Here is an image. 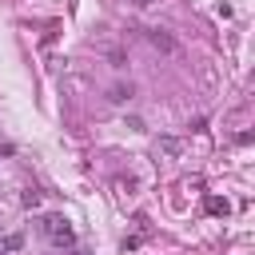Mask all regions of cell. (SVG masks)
Segmentation results:
<instances>
[{"instance_id": "obj_1", "label": "cell", "mask_w": 255, "mask_h": 255, "mask_svg": "<svg viewBox=\"0 0 255 255\" xmlns=\"http://www.w3.org/2000/svg\"><path fill=\"white\" fill-rule=\"evenodd\" d=\"M40 231H44V239H48L52 247H60V251H64V247H76V231H72V223H68L64 215H56V211L40 219Z\"/></svg>"}, {"instance_id": "obj_2", "label": "cell", "mask_w": 255, "mask_h": 255, "mask_svg": "<svg viewBox=\"0 0 255 255\" xmlns=\"http://www.w3.org/2000/svg\"><path fill=\"white\" fill-rule=\"evenodd\" d=\"M147 40H151L155 48H163V52H175V44H171L167 36H159V32H147Z\"/></svg>"}, {"instance_id": "obj_3", "label": "cell", "mask_w": 255, "mask_h": 255, "mask_svg": "<svg viewBox=\"0 0 255 255\" xmlns=\"http://www.w3.org/2000/svg\"><path fill=\"white\" fill-rule=\"evenodd\" d=\"M20 203H24L28 211H32V207H40V191H36V187H28V191L20 195Z\"/></svg>"}, {"instance_id": "obj_4", "label": "cell", "mask_w": 255, "mask_h": 255, "mask_svg": "<svg viewBox=\"0 0 255 255\" xmlns=\"http://www.w3.org/2000/svg\"><path fill=\"white\" fill-rule=\"evenodd\" d=\"M207 211H215V215H227V211H231V203H227V199H207Z\"/></svg>"}, {"instance_id": "obj_5", "label": "cell", "mask_w": 255, "mask_h": 255, "mask_svg": "<svg viewBox=\"0 0 255 255\" xmlns=\"http://www.w3.org/2000/svg\"><path fill=\"white\" fill-rule=\"evenodd\" d=\"M128 96H131V88H112V100H116V104H124Z\"/></svg>"}, {"instance_id": "obj_6", "label": "cell", "mask_w": 255, "mask_h": 255, "mask_svg": "<svg viewBox=\"0 0 255 255\" xmlns=\"http://www.w3.org/2000/svg\"><path fill=\"white\" fill-rule=\"evenodd\" d=\"M135 4H151V0H135Z\"/></svg>"}, {"instance_id": "obj_7", "label": "cell", "mask_w": 255, "mask_h": 255, "mask_svg": "<svg viewBox=\"0 0 255 255\" xmlns=\"http://www.w3.org/2000/svg\"><path fill=\"white\" fill-rule=\"evenodd\" d=\"M0 255H4V251H0Z\"/></svg>"}]
</instances>
